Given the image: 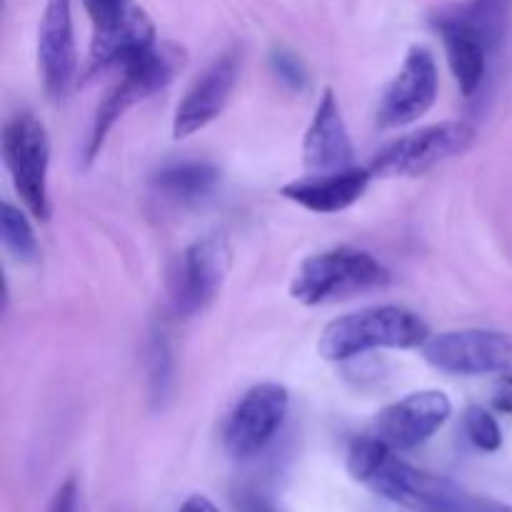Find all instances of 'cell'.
Returning <instances> with one entry per match:
<instances>
[{
  "instance_id": "cell-13",
  "label": "cell",
  "mask_w": 512,
  "mask_h": 512,
  "mask_svg": "<svg viewBox=\"0 0 512 512\" xmlns=\"http://www.w3.org/2000/svg\"><path fill=\"white\" fill-rule=\"evenodd\" d=\"M38 68L48 98L60 100L70 93L78 75L70 0L45 3L38 25Z\"/></svg>"
},
{
  "instance_id": "cell-26",
  "label": "cell",
  "mask_w": 512,
  "mask_h": 512,
  "mask_svg": "<svg viewBox=\"0 0 512 512\" xmlns=\"http://www.w3.org/2000/svg\"><path fill=\"white\" fill-rule=\"evenodd\" d=\"M178 512H220L215 508L213 500H208L205 495H190L183 505H180Z\"/></svg>"
},
{
  "instance_id": "cell-16",
  "label": "cell",
  "mask_w": 512,
  "mask_h": 512,
  "mask_svg": "<svg viewBox=\"0 0 512 512\" xmlns=\"http://www.w3.org/2000/svg\"><path fill=\"white\" fill-rule=\"evenodd\" d=\"M373 178L375 175L370 168H345L323 175L310 173L308 178L285 183L280 188V195L298 203L300 208L310 210V213L330 215L358 203Z\"/></svg>"
},
{
  "instance_id": "cell-2",
  "label": "cell",
  "mask_w": 512,
  "mask_h": 512,
  "mask_svg": "<svg viewBox=\"0 0 512 512\" xmlns=\"http://www.w3.org/2000/svg\"><path fill=\"white\" fill-rule=\"evenodd\" d=\"M185 68V53L178 45L155 43L153 48L145 50L143 55L133 58L130 63L123 65V78L108 90L103 100H100L98 110H95L93 128H90L88 145H85V160L98 158L100 148H103L105 138H108L110 128L123 118L125 110L138 105L140 100L150 98V95L160 93L168 88L175 80V75Z\"/></svg>"
},
{
  "instance_id": "cell-17",
  "label": "cell",
  "mask_w": 512,
  "mask_h": 512,
  "mask_svg": "<svg viewBox=\"0 0 512 512\" xmlns=\"http://www.w3.org/2000/svg\"><path fill=\"white\" fill-rule=\"evenodd\" d=\"M433 25L440 33V38H443L445 55H448L450 70H453L460 93L465 98H473L480 85H483L485 70H488V55L493 50L488 48V43L478 33L455 23V20L445 18V15L435 13Z\"/></svg>"
},
{
  "instance_id": "cell-20",
  "label": "cell",
  "mask_w": 512,
  "mask_h": 512,
  "mask_svg": "<svg viewBox=\"0 0 512 512\" xmlns=\"http://www.w3.org/2000/svg\"><path fill=\"white\" fill-rule=\"evenodd\" d=\"M148 363H150V398L155 403H163L170 393V385H173V355H170L168 338H165L163 330L153 333L150 338V350H148Z\"/></svg>"
},
{
  "instance_id": "cell-10",
  "label": "cell",
  "mask_w": 512,
  "mask_h": 512,
  "mask_svg": "<svg viewBox=\"0 0 512 512\" xmlns=\"http://www.w3.org/2000/svg\"><path fill=\"white\" fill-rule=\"evenodd\" d=\"M230 270V248L225 238L210 235L190 245L180 260L173 283V313L178 318H193L210 305L223 288Z\"/></svg>"
},
{
  "instance_id": "cell-21",
  "label": "cell",
  "mask_w": 512,
  "mask_h": 512,
  "mask_svg": "<svg viewBox=\"0 0 512 512\" xmlns=\"http://www.w3.org/2000/svg\"><path fill=\"white\" fill-rule=\"evenodd\" d=\"M463 425L470 443L478 450H483V453H498L503 448V430H500L498 420L488 410L480 408V405H470L465 410Z\"/></svg>"
},
{
  "instance_id": "cell-25",
  "label": "cell",
  "mask_w": 512,
  "mask_h": 512,
  "mask_svg": "<svg viewBox=\"0 0 512 512\" xmlns=\"http://www.w3.org/2000/svg\"><path fill=\"white\" fill-rule=\"evenodd\" d=\"M235 512H278L270 500L258 493H240L235 498Z\"/></svg>"
},
{
  "instance_id": "cell-23",
  "label": "cell",
  "mask_w": 512,
  "mask_h": 512,
  "mask_svg": "<svg viewBox=\"0 0 512 512\" xmlns=\"http://www.w3.org/2000/svg\"><path fill=\"white\" fill-rule=\"evenodd\" d=\"M48 512H83V498H80L78 480L68 478L55 490Z\"/></svg>"
},
{
  "instance_id": "cell-15",
  "label": "cell",
  "mask_w": 512,
  "mask_h": 512,
  "mask_svg": "<svg viewBox=\"0 0 512 512\" xmlns=\"http://www.w3.org/2000/svg\"><path fill=\"white\" fill-rule=\"evenodd\" d=\"M353 140L333 88H325L303 140V163L310 173L323 175L353 168Z\"/></svg>"
},
{
  "instance_id": "cell-22",
  "label": "cell",
  "mask_w": 512,
  "mask_h": 512,
  "mask_svg": "<svg viewBox=\"0 0 512 512\" xmlns=\"http://www.w3.org/2000/svg\"><path fill=\"white\" fill-rule=\"evenodd\" d=\"M273 68L278 73L280 80L290 85V88H305V68L293 53H285V50H275L273 53Z\"/></svg>"
},
{
  "instance_id": "cell-19",
  "label": "cell",
  "mask_w": 512,
  "mask_h": 512,
  "mask_svg": "<svg viewBox=\"0 0 512 512\" xmlns=\"http://www.w3.org/2000/svg\"><path fill=\"white\" fill-rule=\"evenodd\" d=\"M0 238H3L5 250L20 263H35L38 260L40 248L33 225L28 223L23 210L15 208L8 200H3V205H0Z\"/></svg>"
},
{
  "instance_id": "cell-18",
  "label": "cell",
  "mask_w": 512,
  "mask_h": 512,
  "mask_svg": "<svg viewBox=\"0 0 512 512\" xmlns=\"http://www.w3.org/2000/svg\"><path fill=\"white\" fill-rule=\"evenodd\" d=\"M220 183L218 165L205 160H188L158 170L153 175V190L158 198L173 205H198Z\"/></svg>"
},
{
  "instance_id": "cell-3",
  "label": "cell",
  "mask_w": 512,
  "mask_h": 512,
  "mask_svg": "<svg viewBox=\"0 0 512 512\" xmlns=\"http://www.w3.org/2000/svg\"><path fill=\"white\" fill-rule=\"evenodd\" d=\"M390 280L388 270L370 253L355 248H335L313 255L300 265L290 285V295L303 305H323L350 298L363 290L380 288Z\"/></svg>"
},
{
  "instance_id": "cell-12",
  "label": "cell",
  "mask_w": 512,
  "mask_h": 512,
  "mask_svg": "<svg viewBox=\"0 0 512 512\" xmlns=\"http://www.w3.org/2000/svg\"><path fill=\"white\" fill-rule=\"evenodd\" d=\"M390 500L413 512H512V505L468 493L460 485L408 463L395 470Z\"/></svg>"
},
{
  "instance_id": "cell-14",
  "label": "cell",
  "mask_w": 512,
  "mask_h": 512,
  "mask_svg": "<svg viewBox=\"0 0 512 512\" xmlns=\"http://www.w3.org/2000/svg\"><path fill=\"white\" fill-rule=\"evenodd\" d=\"M240 60L235 53L215 58L205 73L195 80L183 95L173 115V138L183 140L213 123L228 105L235 85H238Z\"/></svg>"
},
{
  "instance_id": "cell-1",
  "label": "cell",
  "mask_w": 512,
  "mask_h": 512,
  "mask_svg": "<svg viewBox=\"0 0 512 512\" xmlns=\"http://www.w3.org/2000/svg\"><path fill=\"white\" fill-rule=\"evenodd\" d=\"M428 338V323L413 310L400 305H373L325 325L318 340V353L325 360L340 363L368 350L423 348Z\"/></svg>"
},
{
  "instance_id": "cell-4",
  "label": "cell",
  "mask_w": 512,
  "mask_h": 512,
  "mask_svg": "<svg viewBox=\"0 0 512 512\" xmlns=\"http://www.w3.org/2000/svg\"><path fill=\"white\" fill-rule=\"evenodd\" d=\"M93 23L90 70L130 63L155 45V23L135 0H83Z\"/></svg>"
},
{
  "instance_id": "cell-9",
  "label": "cell",
  "mask_w": 512,
  "mask_h": 512,
  "mask_svg": "<svg viewBox=\"0 0 512 512\" xmlns=\"http://www.w3.org/2000/svg\"><path fill=\"white\" fill-rule=\"evenodd\" d=\"M438 98V63L425 45H413L403 68L385 88L378 105L380 128H403L433 108Z\"/></svg>"
},
{
  "instance_id": "cell-5",
  "label": "cell",
  "mask_w": 512,
  "mask_h": 512,
  "mask_svg": "<svg viewBox=\"0 0 512 512\" xmlns=\"http://www.w3.org/2000/svg\"><path fill=\"white\" fill-rule=\"evenodd\" d=\"M3 158L25 210L33 218H50L48 168L50 140L45 125L33 113H15L3 128Z\"/></svg>"
},
{
  "instance_id": "cell-8",
  "label": "cell",
  "mask_w": 512,
  "mask_h": 512,
  "mask_svg": "<svg viewBox=\"0 0 512 512\" xmlns=\"http://www.w3.org/2000/svg\"><path fill=\"white\" fill-rule=\"evenodd\" d=\"M288 408L290 393L285 385L260 383L250 388L225 423V450L238 460L263 453L283 425Z\"/></svg>"
},
{
  "instance_id": "cell-24",
  "label": "cell",
  "mask_w": 512,
  "mask_h": 512,
  "mask_svg": "<svg viewBox=\"0 0 512 512\" xmlns=\"http://www.w3.org/2000/svg\"><path fill=\"white\" fill-rule=\"evenodd\" d=\"M493 408L503 415H512V375H500L495 383Z\"/></svg>"
},
{
  "instance_id": "cell-6",
  "label": "cell",
  "mask_w": 512,
  "mask_h": 512,
  "mask_svg": "<svg viewBox=\"0 0 512 512\" xmlns=\"http://www.w3.org/2000/svg\"><path fill=\"white\" fill-rule=\"evenodd\" d=\"M475 143V128L465 120H445L403 135L375 155V178H415L438 168L445 160L463 155Z\"/></svg>"
},
{
  "instance_id": "cell-11",
  "label": "cell",
  "mask_w": 512,
  "mask_h": 512,
  "mask_svg": "<svg viewBox=\"0 0 512 512\" xmlns=\"http://www.w3.org/2000/svg\"><path fill=\"white\" fill-rule=\"evenodd\" d=\"M453 415V403L440 390H420L388 405L375 418V438L393 450H413L428 443Z\"/></svg>"
},
{
  "instance_id": "cell-7",
  "label": "cell",
  "mask_w": 512,
  "mask_h": 512,
  "mask_svg": "<svg viewBox=\"0 0 512 512\" xmlns=\"http://www.w3.org/2000/svg\"><path fill=\"white\" fill-rule=\"evenodd\" d=\"M423 358L448 375H512V338L498 330H448L430 335Z\"/></svg>"
}]
</instances>
